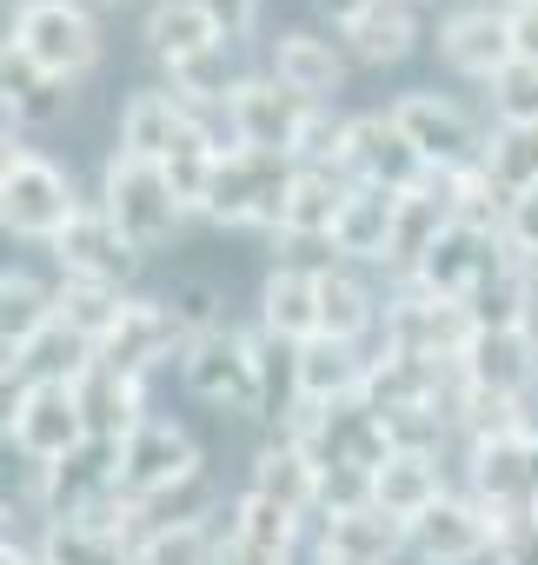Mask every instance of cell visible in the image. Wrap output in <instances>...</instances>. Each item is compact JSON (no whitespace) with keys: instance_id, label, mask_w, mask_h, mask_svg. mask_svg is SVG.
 Segmentation results:
<instances>
[{"instance_id":"cell-1","label":"cell","mask_w":538,"mask_h":565,"mask_svg":"<svg viewBox=\"0 0 538 565\" xmlns=\"http://www.w3.org/2000/svg\"><path fill=\"white\" fill-rule=\"evenodd\" d=\"M8 41L54 81H87L100 67V21L80 0H14L8 8Z\"/></svg>"},{"instance_id":"cell-2","label":"cell","mask_w":538,"mask_h":565,"mask_svg":"<svg viewBox=\"0 0 538 565\" xmlns=\"http://www.w3.org/2000/svg\"><path fill=\"white\" fill-rule=\"evenodd\" d=\"M200 486H206V459L186 426L140 419L120 439V492L133 505H173V492H200Z\"/></svg>"},{"instance_id":"cell-3","label":"cell","mask_w":538,"mask_h":565,"mask_svg":"<svg viewBox=\"0 0 538 565\" xmlns=\"http://www.w3.org/2000/svg\"><path fill=\"white\" fill-rule=\"evenodd\" d=\"M100 213H107V220L120 226V239L140 246V253L166 246V239L180 233V220H186V206H180V193L166 186V173H160L153 160H133V153H114V160H107V173H100Z\"/></svg>"},{"instance_id":"cell-4","label":"cell","mask_w":538,"mask_h":565,"mask_svg":"<svg viewBox=\"0 0 538 565\" xmlns=\"http://www.w3.org/2000/svg\"><path fill=\"white\" fill-rule=\"evenodd\" d=\"M293 167H300V160H287V153L226 147V153H219V173H213L206 220H219V226H266V233H280Z\"/></svg>"},{"instance_id":"cell-5","label":"cell","mask_w":538,"mask_h":565,"mask_svg":"<svg viewBox=\"0 0 538 565\" xmlns=\"http://www.w3.org/2000/svg\"><path fill=\"white\" fill-rule=\"evenodd\" d=\"M180 386L193 399H206V406L259 413V353H252V333H239V327L193 333L180 347Z\"/></svg>"},{"instance_id":"cell-6","label":"cell","mask_w":538,"mask_h":565,"mask_svg":"<svg viewBox=\"0 0 538 565\" xmlns=\"http://www.w3.org/2000/svg\"><path fill=\"white\" fill-rule=\"evenodd\" d=\"M313 114H320V107H313V100H300L293 87H280L273 74L239 81V87H233V100H226L233 147H252V153H287V160H300Z\"/></svg>"},{"instance_id":"cell-7","label":"cell","mask_w":538,"mask_h":565,"mask_svg":"<svg viewBox=\"0 0 538 565\" xmlns=\"http://www.w3.org/2000/svg\"><path fill=\"white\" fill-rule=\"evenodd\" d=\"M333 167H340L353 186H386V193H412V186L432 180V167L419 160V147L399 134L392 114H353L346 134H340Z\"/></svg>"},{"instance_id":"cell-8","label":"cell","mask_w":538,"mask_h":565,"mask_svg":"<svg viewBox=\"0 0 538 565\" xmlns=\"http://www.w3.org/2000/svg\"><path fill=\"white\" fill-rule=\"evenodd\" d=\"M392 120H399V134L419 147V160L432 167V173H465V167H478L485 160V134H478V120L465 114V107H452L445 94H399L392 107H386Z\"/></svg>"},{"instance_id":"cell-9","label":"cell","mask_w":538,"mask_h":565,"mask_svg":"<svg viewBox=\"0 0 538 565\" xmlns=\"http://www.w3.org/2000/svg\"><path fill=\"white\" fill-rule=\"evenodd\" d=\"M386 347L392 353H419V360H439V366H459V353L472 347V313L465 300H439L426 287H406L399 300H386V320H379Z\"/></svg>"},{"instance_id":"cell-10","label":"cell","mask_w":538,"mask_h":565,"mask_svg":"<svg viewBox=\"0 0 538 565\" xmlns=\"http://www.w3.org/2000/svg\"><path fill=\"white\" fill-rule=\"evenodd\" d=\"M8 446L41 472V466H61L87 446V419H80V399H74V380H28L21 393V413H14V433Z\"/></svg>"},{"instance_id":"cell-11","label":"cell","mask_w":538,"mask_h":565,"mask_svg":"<svg viewBox=\"0 0 538 565\" xmlns=\"http://www.w3.org/2000/svg\"><path fill=\"white\" fill-rule=\"evenodd\" d=\"M180 347H186V333H180V320H173L166 300H127L120 327L94 347V360L114 366L120 380H140L147 386V373H160L166 360H180Z\"/></svg>"},{"instance_id":"cell-12","label":"cell","mask_w":538,"mask_h":565,"mask_svg":"<svg viewBox=\"0 0 538 565\" xmlns=\"http://www.w3.org/2000/svg\"><path fill=\"white\" fill-rule=\"evenodd\" d=\"M74 213H80L74 180H67L54 160H41V153H34L28 173H14L8 186H0V226H8L14 239H41V246H54V239L67 233Z\"/></svg>"},{"instance_id":"cell-13","label":"cell","mask_w":538,"mask_h":565,"mask_svg":"<svg viewBox=\"0 0 538 565\" xmlns=\"http://www.w3.org/2000/svg\"><path fill=\"white\" fill-rule=\"evenodd\" d=\"M406 552L419 565H478L485 552H498V525L485 519L478 499H439L426 519L406 525Z\"/></svg>"},{"instance_id":"cell-14","label":"cell","mask_w":538,"mask_h":565,"mask_svg":"<svg viewBox=\"0 0 538 565\" xmlns=\"http://www.w3.org/2000/svg\"><path fill=\"white\" fill-rule=\"evenodd\" d=\"M54 259H61V279H94V287H120L127 294V279L140 273V246L120 239V226L100 213V206H80L67 220V233L54 239Z\"/></svg>"},{"instance_id":"cell-15","label":"cell","mask_w":538,"mask_h":565,"mask_svg":"<svg viewBox=\"0 0 538 565\" xmlns=\"http://www.w3.org/2000/svg\"><path fill=\"white\" fill-rule=\"evenodd\" d=\"M439 61H445L459 81L492 87V81L518 61V41H512V8H459V14L439 28Z\"/></svg>"},{"instance_id":"cell-16","label":"cell","mask_w":538,"mask_h":565,"mask_svg":"<svg viewBox=\"0 0 538 565\" xmlns=\"http://www.w3.org/2000/svg\"><path fill=\"white\" fill-rule=\"evenodd\" d=\"M531 446L538 433H518V439H478L472 446V499L485 505V519L505 532L512 519L538 512L531 499Z\"/></svg>"},{"instance_id":"cell-17","label":"cell","mask_w":538,"mask_h":565,"mask_svg":"<svg viewBox=\"0 0 538 565\" xmlns=\"http://www.w3.org/2000/svg\"><path fill=\"white\" fill-rule=\"evenodd\" d=\"M366 353L346 340L313 333L306 347H293V406H346L366 399Z\"/></svg>"},{"instance_id":"cell-18","label":"cell","mask_w":538,"mask_h":565,"mask_svg":"<svg viewBox=\"0 0 538 565\" xmlns=\"http://www.w3.org/2000/svg\"><path fill=\"white\" fill-rule=\"evenodd\" d=\"M459 380H465V386H485V393L525 399V393L538 386V333H531V327L472 333V347L459 353Z\"/></svg>"},{"instance_id":"cell-19","label":"cell","mask_w":538,"mask_h":565,"mask_svg":"<svg viewBox=\"0 0 538 565\" xmlns=\"http://www.w3.org/2000/svg\"><path fill=\"white\" fill-rule=\"evenodd\" d=\"M439 499H445V472H439L432 446H392V459L373 472V505L386 519H399V525L426 519Z\"/></svg>"},{"instance_id":"cell-20","label":"cell","mask_w":538,"mask_h":565,"mask_svg":"<svg viewBox=\"0 0 538 565\" xmlns=\"http://www.w3.org/2000/svg\"><path fill=\"white\" fill-rule=\"evenodd\" d=\"M273 81L293 87L313 107H333V94L346 87V47L326 41V34H306V28L300 34H280L273 41Z\"/></svg>"},{"instance_id":"cell-21","label":"cell","mask_w":538,"mask_h":565,"mask_svg":"<svg viewBox=\"0 0 538 565\" xmlns=\"http://www.w3.org/2000/svg\"><path fill=\"white\" fill-rule=\"evenodd\" d=\"M74 399H80V419H87V439H107L120 446L140 419H147V399H140V380H120L114 366L87 360L74 373Z\"/></svg>"},{"instance_id":"cell-22","label":"cell","mask_w":538,"mask_h":565,"mask_svg":"<svg viewBox=\"0 0 538 565\" xmlns=\"http://www.w3.org/2000/svg\"><path fill=\"white\" fill-rule=\"evenodd\" d=\"M67 81H54V74H41L8 34H0V114H8L14 127H54L61 114H67Z\"/></svg>"},{"instance_id":"cell-23","label":"cell","mask_w":538,"mask_h":565,"mask_svg":"<svg viewBox=\"0 0 538 565\" xmlns=\"http://www.w3.org/2000/svg\"><path fill=\"white\" fill-rule=\"evenodd\" d=\"M259 333H273L280 347H306L320 333V294L313 266H273L259 287Z\"/></svg>"},{"instance_id":"cell-24","label":"cell","mask_w":538,"mask_h":565,"mask_svg":"<svg viewBox=\"0 0 538 565\" xmlns=\"http://www.w3.org/2000/svg\"><path fill=\"white\" fill-rule=\"evenodd\" d=\"M47 327H54V287H41L21 266H0V366H21Z\"/></svg>"},{"instance_id":"cell-25","label":"cell","mask_w":538,"mask_h":565,"mask_svg":"<svg viewBox=\"0 0 538 565\" xmlns=\"http://www.w3.org/2000/svg\"><path fill=\"white\" fill-rule=\"evenodd\" d=\"M313 294H320V333L326 340H346V347H359L379 320H386V307L373 300V287L353 273V266H313Z\"/></svg>"},{"instance_id":"cell-26","label":"cell","mask_w":538,"mask_h":565,"mask_svg":"<svg viewBox=\"0 0 538 565\" xmlns=\"http://www.w3.org/2000/svg\"><path fill=\"white\" fill-rule=\"evenodd\" d=\"M246 492L273 499V505H287L300 519H313L320 512V459L306 446H293V439H273V446L252 452V486Z\"/></svg>"},{"instance_id":"cell-27","label":"cell","mask_w":538,"mask_h":565,"mask_svg":"<svg viewBox=\"0 0 538 565\" xmlns=\"http://www.w3.org/2000/svg\"><path fill=\"white\" fill-rule=\"evenodd\" d=\"M346 193H353V180H346L340 167H293L280 233H287V239H320V246H333V226H340Z\"/></svg>"},{"instance_id":"cell-28","label":"cell","mask_w":538,"mask_h":565,"mask_svg":"<svg viewBox=\"0 0 538 565\" xmlns=\"http://www.w3.org/2000/svg\"><path fill=\"white\" fill-rule=\"evenodd\" d=\"M452 226V200H445V173H432L426 186H412V193H399V220H392V253H386V266L392 273H419V259L439 246V233Z\"/></svg>"},{"instance_id":"cell-29","label":"cell","mask_w":538,"mask_h":565,"mask_svg":"<svg viewBox=\"0 0 538 565\" xmlns=\"http://www.w3.org/2000/svg\"><path fill=\"white\" fill-rule=\"evenodd\" d=\"M392 220H399V193H386V186H353L346 206H340V226H333V253H340V259L386 266V253H392Z\"/></svg>"},{"instance_id":"cell-30","label":"cell","mask_w":538,"mask_h":565,"mask_svg":"<svg viewBox=\"0 0 538 565\" xmlns=\"http://www.w3.org/2000/svg\"><path fill=\"white\" fill-rule=\"evenodd\" d=\"M320 552L353 558V565H392L406 552V525L386 519L379 505H353V512L320 519Z\"/></svg>"},{"instance_id":"cell-31","label":"cell","mask_w":538,"mask_h":565,"mask_svg":"<svg viewBox=\"0 0 538 565\" xmlns=\"http://www.w3.org/2000/svg\"><path fill=\"white\" fill-rule=\"evenodd\" d=\"M193 120H200L193 107H180L173 94H153V87H147V94H133V100L120 107V153L160 167V160L180 147V134H186Z\"/></svg>"},{"instance_id":"cell-32","label":"cell","mask_w":538,"mask_h":565,"mask_svg":"<svg viewBox=\"0 0 538 565\" xmlns=\"http://www.w3.org/2000/svg\"><path fill=\"white\" fill-rule=\"evenodd\" d=\"M340 41H346V54L359 67H399L419 47V8L412 0H373V14L353 34H340Z\"/></svg>"},{"instance_id":"cell-33","label":"cell","mask_w":538,"mask_h":565,"mask_svg":"<svg viewBox=\"0 0 538 565\" xmlns=\"http://www.w3.org/2000/svg\"><path fill=\"white\" fill-rule=\"evenodd\" d=\"M206 47H226V41H219V28L206 21L200 0H153V8H147V54H153L160 67L193 61V54H206Z\"/></svg>"},{"instance_id":"cell-34","label":"cell","mask_w":538,"mask_h":565,"mask_svg":"<svg viewBox=\"0 0 538 565\" xmlns=\"http://www.w3.org/2000/svg\"><path fill=\"white\" fill-rule=\"evenodd\" d=\"M465 313H472V327H478V333L531 327V287H525V259H518V253H505V259L478 279L472 300H465Z\"/></svg>"},{"instance_id":"cell-35","label":"cell","mask_w":538,"mask_h":565,"mask_svg":"<svg viewBox=\"0 0 538 565\" xmlns=\"http://www.w3.org/2000/svg\"><path fill=\"white\" fill-rule=\"evenodd\" d=\"M41 565H133L127 532L114 525H80V519H47L41 532Z\"/></svg>"},{"instance_id":"cell-36","label":"cell","mask_w":538,"mask_h":565,"mask_svg":"<svg viewBox=\"0 0 538 565\" xmlns=\"http://www.w3.org/2000/svg\"><path fill=\"white\" fill-rule=\"evenodd\" d=\"M219 140H213V127L206 120H193L186 134H180V147L160 160V173H166V186L180 193V206L186 213H206V200H213V173H219Z\"/></svg>"},{"instance_id":"cell-37","label":"cell","mask_w":538,"mask_h":565,"mask_svg":"<svg viewBox=\"0 0 538 565\" xmlns=\"http://www.w3.org/2000/svg\"><path fill=\"white\" fill-rule=\"evenodd\" d=\"M127 313V294L120 287H94V279H61L54 287V320L80 340V347H100Z\"/></svg>"},{"instance_id":"cell-38","label":"cell","mask_w":538,"mask_h":565,"mask_svg":"<svg viewBox=\"0 0 538 565\" xmlns=\"http://www.w3.org/2000/svg\"><path fill=\"white\" fill-rule=\"evenodd\" d=\"M478 167H485L512 200H518V193H538V127H492Z\"/></svg>"},{"instance_id":"cell-39","label":"cell","mask_w":538,"mask_h":565,"mask_svg":"<svg viewBox=\"0 0 538 565\" xmlns=\"http://www.w3.org/2000/svg\"><path fill=\"white\" fill-rule=\"evenodd\" d=\"M219 519H226V532L246 539V545H273V552H293V545H300V512L259 499V492H239Z\"/></svg>"},{"instance_id":"cell-40","label":"cell","mask_w":538,"mask_h":565,"mask_svg":"<svg viewBox=\"0 0 538 565\" xmlns=\"http://www.w3.org/2000/svg\"><path fill=\"white\" fill-rule=\"evenodd\" d=\"M166 81H173L166 94H173L180 107H193V114H200V107H226V100H233V87H239V81H233L226 47H206V54H193V61H173V67H166Z\"/></svg>"},{"instance_id":"cell-41","label":"cell","mask_w":538,"mask_h":565,"mask_svg":"<svg viewBox=\"0 0 538 565\" xmlns=\"http://www.w3.org/2000/svg\"><path fill=\"white\" fill-rule=\"evenodd\" d=\"M213 552H219V539L206 519H166L140 539L133 565H213Z\"/></svg>"},{"instance_id":"cell-42","label":"cell","mask_w":538,"mask_h":565,"mask_svg":"<svg viewBox=\"0 0 538 565\" xmlns=\"http://www.w3.org/2000/svg\"><path fill=\"white\" fill-rule=\"evenodd\" d=\"M485 100H492V120L498 127H538V67L531 61H512L485 87Z\"/></svg>"},{"instance_id":"cell-43","label":"cell","mask_w":538,"mask_h":565,"mask_svg":"<svg viewBox=\"0 0 538 565\" xmlns=\"http://www.w3.org/2000/svg\"><path fill=\"white\" fill-rule=\"evenodd\" d=\"M166 307H173V320H180V333H186V340H193V333L226 327V320H219V287H206V279H186V287H180Z\"/></svg>"},{"instance_id":"cell-44","label":"cell","mask_w":538,"mask_h":565,"mask_svg":"<svg viewBox=\"0 0 538 565\" xmlns=\"http://www.w3.org/2000/svg\"><path fill=\"white\" fill-rule=\"evenodd\" d=\"M206 8V21L219 28V41L233 47V41H246L252 28H259V0H200Z\"/></svg>"},{"instance_id":"cell-45","label":"cell","mask_w":538,"mask_h":565,"mask_svg":"<svg viewBox=\"0 0 538 565\" xmlns=\"http://www.w3.org/2000/svg\"><path fill=\"white\" fill-rule=\"evenodd\" d=\"M505 246L518 259H538V193H518L512 213H505Z\"/></svg>"},{"instance_id":"cell-46","label":"cell","mask_w":538,"mask_h":565,"mask_svg":"<svg viewBox=\"0 0 538 565\" xmlns=\"http://www.w3.org/2000/svg\"><path fill=\"white\" fill-rule=\"evenodd\" d=\"M498 565H538V512H525V519H512L505 532H498V552H492Z\"/></svg>"},{"instance_id":"cell-47","label":"cell","mask_w":538,"mask_h":565,"mask_svg":"<svg viewBox=\"0 0 538 565\" xmlns=\"http://www.w3.org/2000/svg\"><path fill=\"white\" fill-rule=\"evenodd\" d=\"M213 539H219L213 565H293V552H273V545H246L233 532H213Z\"/></svg>"},{"instance_id":"cell-48","label":"cell","mask_w":538,"mask_h":565,"mask_svg":"<svg viewBox=\"0 0 538 565\" xmlns=\"http://www.w3.org/2000/svg\"><path fill=\"white\" fill-rule=\"evenodd\" d=\"M28 167H34V147H21L14 120H0V186H8L14 173H28Z\"/></svg>"},{"instance_id":"cell-49","label":"cell","mask_w":538,"mask_h":565,"mask_svg":"<svg viewBox=\"0 0 538 565\" xmlns=\"http://www.w3.org/2000/svg\"><path fill=\"white\" fill-rule=\"evenodd\" d=\"M313 8H320V21H326L333 34H353V28L373 14V0H313Z\"/></svg>"},{"instance_id":"cell-50","label":"cell","mask_w":538,"mask_h":565,"mask_svg":"<svg viewBox=\"0 0 538 565\" xmlns=\"http://www.w3.org/2000/svg\"><path fill=\"white\" fill-rule=\"evenodd\" d=\"M21 393H28V373L21 366H0V439L14 433V413H21Z\"/></svg>"},{"instance_id":"cell-51","label":"cell","mask_w":538,"mask_h":565,"mask_svg":"<svg viewBox=\"0 0 538 565\" xmlns=\"http://www.w3.org/2000/svg\"><path fill=\"white\" fill-rule=\"evenodd\" d=\"M512 41H518V61L538 67V8H512Z\"/></svg>"},{"instance_id":"cell-52","label":"cell","mask_w":538,"mask_h":565,"mask_svg":"<svg viewBox=\"0 0 538 565\" xmlns=\"http://www.w3.org/2000/svg\"><path fill=\"white\" fill-rule=\"evenodd\" d=\"M313 565H353V558H333V552H313Z\"/></svg>"},{"instance_id":"cell-53","label":"cell","mask_w":538,"mask_h":565,"mask_svg":"<svg viewBox=\"0 0 538 565\" xmlns=\"http://www.w3.org/2000/svg\"><path fill=\"white\" fill-rule=\"evenodd\" d=\"M505 8H538V0H505Z\"/></svg>"},{"instance_id":"cell-54","label":"cell","mask_w":538,"mask_h":565,"mask_svg":"<svg viewBox=\"0 0 538 565\" xmlns=\"http://www.w3.org/2000/svg\"><path fill=\"white\" fill-rule=\"evenodd\" d=\"M100 8H127V0H100Z\"/></svg>"},{"instance_id":"cell-55","label":"cell","mask_w":538,"mask_h":565,"mask_svg":"<svg viewBox=\"0 0 538 565\" xmlns=\"http://www.w3.org/2000/svg\"><path fill=\"white\" fill-rule=\"evenodd\" d=\"M412 8H419V0H412Z\"/></svg>"}]
</instances>
